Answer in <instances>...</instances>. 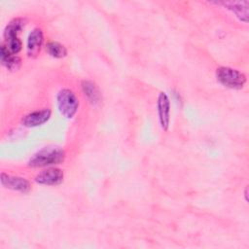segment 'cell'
Returning a JSON list of instances; mask_svg holds the SVG:
<instances>
[{"label":"cell","mask_w":249,"mask_h":249,"mask_svg":"<svg viewBox=\"0 0 249 249\" xmlns=\"http://www.w3.org/2000/svg\"><path fill=\"white\" fill-rule=\"evenodd\" d=\"M51 115L52 112L48 108L37 110L25 115L21 120V124L26 127H36L47 123L50 120Z\"/></svg>","instance_id":"52a82bcc"},{"label":"cell","mask_w":249,"mask_h":249,"mask_svg":"<svg viewBox=\"0 0 249 249\" xmlns=\"http://www.w3.org/2000/svg\"><path fill=\"white\" fill-rule=\"evenodd\" d=\"M216 78L222 86L232 89H241L246 84V76L242 72L226 66L217 68Z\"/></svg>","instance_id":"7a4b0ae2"},{"label":"cell","mask_w":249,"mask_h":249,"mask_svg":"<svg viewBox=\"0 0 249 249\" xmlns=\"http://www.w3.org/2000/svg\"><path fill=\"white\" fill-rule=\"evenodd\" d=\"M82 90L88 100L92 104L96 105L101 100V94L97 86L91 81H83L82 82Z\"/></svg>","instance_id":"7c38bea8"},{"label":"cell","mask_w":249,"mask_h":249,"mask_svg":"<svg viewBox=\"0 0 249 249\" xmlns=\"http://www.w3.org/2000/svg\"><path fill=\"white\" fill-rule=\"evenodd\" d=\"M64 173L60 168L50 167L35 176V182L45 186H57L63 182Z\"/></svg>","instance_id":"277c9868"},{"label":"cell","mask_w":249,"mask_h":249,"mask_svg":"<svg viewBox=\"0 0 249 249\" xmlns=\"http://www.w3.org/2000/svg\"><path fill=\"white\" fill-rule=\"evenodd\" d=\"M1 185L4 188L18 191L22 194H27L31 190V185L28 180L23 177L12 176L5 172L1 173Z\"/></svg>","instance_id":"5b68a950"},{"label":"cell","mask_w":249,"mask_h":249,"mask_svg":"<svg viewBox=\"0 0 249 249\" xmlns=\"http://www.w3.org/2000/svg\"><path fill=\"white\" fill-rule=\"evenodd\" d=\"M56 104L59 113L66 119H72L79 108V99L69 89H62L56 94Z\"/></svg>","instance_id":"3957f363"},{"label":"cell","mask_w":249,"mask_h":249,"mask_svg":"<svg viewBox=\"0 0 249 249\" xmlns=\"http://www.w3.org/2000/svg\"><path fill=\"white\" fill-rule=\"evenodd\" d=\"M0 60L2 65L12 72L18 71L21 66L20 57L12 53L4 44H2L0 47Z\"/></svg>","instance_id":"9c48e42d"},{"label":"cell","mask_w":249,"mask_h":249,"mask_svg":"<svg viewBox=\"0 0 249 249\" xmlns=\"http://www.w3.org/2000/svg\"><path fill=\"white\" fill-rule=\"evenodd\" d=\"M65 159V152L58 147L44 148L34 154L28 160L29 167L38 168L55 165L63 162Z\"/></svg>","instance_id":"6da1fadb"},{"label":"cell","mask_w":249,"mask_h":249,"mask_svg":"<svg viewBox=\"0 0 249 249\" xmlns=\"http://www.w3.org/2000/svg\"><path fill=\"white\" fill-rule=\"evenodd\" d=\"M44 36L43 31L40 28H34L28 35L26 53L29 57H36L41 50L43 45Z\"/></svg>","instance_id":"ba28073f"},{"label":"cell","mask_w":249,"mask_h":249,"mask_svg":"<svg viewBox=\"0 0 249 249\" xmlns=\"http://www.w3.org/2000/svg\"><path fill=\"white\" fill-rule=\"evenodd\" d=\"M219 4L231 11L240 20L244 22L248 21V1H227Z\"/></svg>","instance_id":"30bf717a"},{"label":"cell","mask_w":249,"mask_h":249,"mask_svg":"<svg viewBox=\"0 0 249 249\" xmlns=\"http://www.w3.org/2000/svg\"><path fill=\"white\" fill-rule=\"evenodd\" d=\"M244 196H245V200L248 201V187L245 188V191H244Z\"/></svg>","instance_id":"5bb4252c"},{"label":"cell","mask_w":249,"mask_h":249,"mask_svg":"<svg viewBox=\"0 0 249 249\" xmlns=\"http://www.w3.org/2000/svg\"><path fill=\"white\" fill-rule=\"evenodd\" d=\"M46 51L52 57L54 58H63L67 55V50L65 46L55 41H51L47 43Z\"/></svg>","instance_id":"4fadbf2b"},{"label":"cell","mask_w":249,"mask_h":249,"mask_svg":"<svg viewBox=\"0 0 249 249\" xmlns=\"http://www.w3.org/2000/svg\"><path fill=\"white\" fill-rule=\"evenodd\" d=\"M25 24H26V19L23 18H13L11 21H9L3 33L5 41L18 38V34L24 28Z\"/></svg>","instance_id":"8fae6325"},{"label":"cell","mask_w":249,"mask_h":249,"mask_svg":"<svg viewBox=\"0 0 249 249\" xmlns=\"http://www.w3.org/2000/svg\"><path fill=\"white\" fill-rule=\"evenodd\" d=\"M159 121L161 128L166 131L170 124V101L167 94L163 91L160 92L157 101Z\"/></svg>","instance_id":"8992f818"}]
</instances>
